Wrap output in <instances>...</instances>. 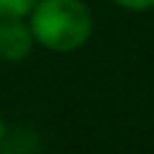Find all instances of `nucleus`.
I'll return each instance as SVG.
<instances>
[{
	"label": "nucleus",
	"mask_w": 154,
	"mask_h": 154,
	"mask_svg": "<svg viewBox=\"0 0 154 154\" xmlns=\"http://www.w3.org/2000/svg\"><path fill=\"white\" fill-rule=\"evenodd\" d=\"M34 43L49 51H77L94 32V17L86 0H37L29 11Z\"/></svg>",
	"instance_id": "f257e3e1"
},
{
	"label": "nucleus",
	"mask_w": 154,
	"mask_h": 154,
	"mask_svg": "<svg viewBox=\"0 0 154 154\" xmlns=\"http://www.w3.org/2000/svg\"><path fill=\"white\" fill-rule=\"evenodd\" d=\"M34 34L26 17H0V60L20 63L32 54Z\"/></svg>",
	"instance_id": "f03ea898"
},
{
	"label": "nucleus",
	"mask_w": 154,
	"mask_h": 154,
	"mask_svg": "<svg viewBox=\"0 0 154 154\" xmlns=\"http://www.w3.org/2000/svg\"><path fill=\"white\" fill-rule=\"evenodd\" d=\"M37 0H0V17H29Z\"/></svg>",
	"instance_id": "7ed1b4c3"
},
{
	"label": "nucleus",
	"mask_w": 154,
	"mask_h": 154,
	"mask_svg": "<svg viewBox=\"0 0 154 154\" xmlns=\"http://www.w3.org/2000/svg\"><path fill=\"white\" fill-rule=\"evenodd\" d=\"M111 3L126 9V11H146V9L154 6V0H111Z\"/></svg>",
	"instance_id": "20e7f679"
},
{
	"label": "nucleus",
	"mask_w": 154,
	"mask_h": 154,
	"mask_svg": "<svg viewBox=\"0 0 154 154\" xmlns=\"http://www.w3.org/2000/svg\"><path fill=\"white\" fill-rule=\"evenodd\" d=\"M3 134H6V123H3V114H0V140H3Z\"/></svg>",
	"instance_id": "39448f33"
}]
</instances>
